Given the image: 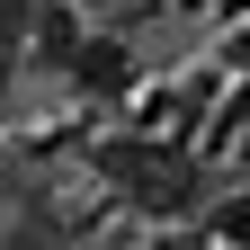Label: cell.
Masks as SVG:
<instances>
[{
  "label": "cell",
  "instance_id": "ba28073f",
  "mask_svg": "<svg viewBox=\"0 0 250 250\" xmlns=\"http://www.w3.org/2000/svg\"><path fill=\"white\" fill-rule=\"evenodd\" d=\"M0 241H9V214H0Z\"/></svg>",
  "mask_w": 250,
  "mask_h": 250
},
{
  "label": "cell",
  "instance_id": "5b68a950",
  "mask_svg": "<svg viewBox=\"0 0 250 250\" xmlns=\"http://www.w3.org/2000/svg\"><path fill=\"white\" fill-rule=\"evenodd\" d=\"M0 250H72V224H54V214H27V224H9V241Z\"/></svg>",
  "mask_w": 250,
  "mask_h": 250
},
{
  "label": "cell",
  "instance_id": "7a4b0ae2",
  "mask_svg": "<svg viewBox=\"0 0 250 250\" xmlns=\"http://www.w3.org/2000/svg\"><path fill=\"white\" fill-rule=\"evenodd\" d=\"M62 81L99 89V99H134V45H125V36H99V27H89V36H81V54L62 62Z\"/></svg>",
  "mask_w": 250,
  "mask_h": 250
},
{
  "label": "cell",
  "instance_id": "6da1fadb",
  "mask_svg": "<svg viewBox=\"0 0 250 250\" xmlns=\"http://www.w3.org/2000/svg\"><path fill=\"white\" fill-rule=\"evenodd\" d=\"M89 161H99V179H107V188H125L143 214H206V170H197V152H179V143L107 134Z\"/></svg>",
  "mask_w": 250,
  "mask_h": 250
},
{
  "label": "cell",
  "instance_id": "3957f363",
  "mask_svg": "<svg viewBox=\"0 0 250 250\" xmlns=\"http://www.w3.org/2000/svg\"><path fill=\"white\" fill-rule=\"evenodd\" d=\"M197 241H206V250H250V188H224V197H206Z\"/></svg>",
  "mask_w": 250,
  "mask_h": 250
},
{
  "label": "cell",
  "instance_id": "277c9868",
  "mask_svg": "<svg viewBox=\"0 0 250 250\" xmlns=\"http://www.w3.org/2000/svg\"><path fill=\"white\" fill-rule=\"evenodd\" d=\"M81 36H89L81 9H62V0H54V9H36V62H54V72H62V62L81 54Z\"/></svg>",
  "mask_w": 250,
  "mask_h": 250
},
{
  "label": "cell",
  "instance_id": "8992f818",
  "mask_svg": "<svg viewBox=\"0 0 250 250\" xmlns=\"http://www.w3.org/2000/svg\"><path fill=\"white\" fill-rule=\"evenodd\" d=\"M161 250H206V241H197V232H179V241H161Z\"/></svg>",
  "mask_w": 250,
  "mask_h": 250
},
{
  "label": "cell",
  "instance_id": "52a82bcc",
  "mask_svg": "<svg viewBox=\"0 0 250 250\" xmlns=\"http://www.w3.org/2000/svg\"><path fill=\"white\" fill-rule=\"evenodd\" d=\"M62 9H116V0H62Z\"/></svg>",
  "mask_w": 250,
  "mask_h": 250
}]
</instances>
